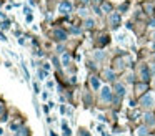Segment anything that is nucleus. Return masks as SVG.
<instances>
[{
    "mask_svg": "<svg viewBox=\"0 0 155 136\" xmlns=\"http://www.w3.org/2000/svg\"><path fill=\"white\" fill-rule=\"evenodd\" d=\"M140 106H142L143 109L153 108V106H155V93H153V91L145 93V95L140 98Z\"/></svg>",
    "mask_w": 155,
    "mask_h": 136,
    "instance_id": "f257e3e1",
    "label": "nucleus"
},
{
    "mask_svg": "<svg viewBox=\"0 0 155 136\" xmlns=\"http://www.w3.org/2000/svg\"><path fill=\"white\" fill-rule=\"evenodd\" d=\"M57 10L62 13V15H70V13L74 12V5H72L70 0H62V2L58 3Z\"/></svg>",
    "mask_w": 155,
    "mask_h": 136,
    "instance_id": "f03ea898",
    "label": "nucleus"
},
{
    "mask_svg": "<svg viewBox=\"0 0 155 136\" xmlns=\"http://www.w3.org/2000/svg\"><path fill=\"white\" fill-rule=\"evenodd\" d=\"M100 100L104 103H110L114 100V90L110 86H102L100 88Z\"/></svg>",
    "mask_w": 155,
    "mask_h": 136,
    "instance_id": "7ed1b4c3",
    "label": "nucleus"
},
{
    "mask_svg": "<svg viewBox=\"0 0 155 136\" xmlns=\"http://www.w3.org/2000/svg\"><path fill=\"white\" fill-rule=\"evenodd\" d=\"M108 23H110V28H118L120 27V23H122V17H120V13H117V12H112V13H108Z\"/></svg>",
    "mask_w": 155,
    "mask_h": 136,
    "instance_id": "20e7f679",
    "label": "nucleus"
},
{
    "mask_svg": "<svg viewBox=\"0 0 155 136\" xmlns=\"http://www.w3.org/2000/svg\"><path fill=\"white\" fill-rule=\"evenodd\" d=\"M140 78H142V81H145V83L152 78V70L148 68L147 65H142L140 66Z\"/></svg>",
    "mask_w": 155,
    "mask_h": 136,
    "instance_id": "39448f33",
    "label": "nucleus"
},
{
    "mask_svg": "<svg viewBox=\"0 0 155 136\" xmlns=\"http://www.w3.org/2000/svg\"><path fill=\"white\" fill-rule=\"evenodd\" d=\"M67 32L65 30H62V28H55L54 30V38L55 40H58V42H65L67 40Z\"/></svg>",
    "mask_w": 155,
    "mask_h": 136,
    "instance_id": "423d86ee",
    "label": "nucleus"
},
{
    "mask_svg": "<svg viewBox=\"0 0 155 136\" xmlns=\"http://www.w3.org/2000/svg\"><path fill=\"white\" fill-rule=\"evenodd\" d=\"M114 91H115V95H117L118 98H124L125 93H127V90H125V85H124V83H115Z\"/></svg>",
    "mask_w": 155,
    "mask_h": 136,
    "instance_id": "0eeeda50",
    "label": "nucleus"
},
{
    "mask_svg": "<svg viewBox=\"0 0 155 136\" xmlns=\"http://www.w3.org/2000/svg\"><path fill=\"white\" fill-rule=\"evenodd\" d=\"M143 121H145V125H147L148 128H150V126H153V125H155V118H153V115L147 111V113L143 115Z\"/></svg>",
    "mask_w": 155,
    "mask_h": 136,
    "instance_id": "6e6552de",
    "label": "nucleus"
},
{
    "mask_svg": "<svg viewBox=\"0 0 155 136\" xmlns=\"http://www.w3.org/2000/svg\"><path fill=\"white\" fill-rule=\"evenodd\" d=\"M128 36H127V33H118V35H117V42H118V45H122V46H125V45H127V43H128Z\"/></svg>",
    "mask_w": 155,
    "mask_h": 136,
    "instance_id": "1a4fd4ad",
    "label": "nucleus"
},
{
    "mask_svg": "<svg viewBox=\"0 0 155 136\" xmlns=\"http://www.w3.org/2000/svg\"><path fill=\"white\" fill-rule=\"evenodd\" d=\"M90 86L94 88V91H97V90H100V88H102V85H100V80H98L97 76H92V78H90Z\"/></svg>",
    "mask_w": 155,
    "mask_h": 136,
    "instance_id": "9d476101",
    "label": "nucleus"
},
{
    "mask_svg": "<svg viewBox=\"0 0 155 136\" xmlns=\"http://www.w3.org/2000/svg\"><path fill=\"white\" fill-rule=\"evenodd\" d=\"M94 25H95V20L92 18V17H87V18L84 20V27H85V28H94Z\"/></svg>",
    "mask_w": 155,
    "mask_h": 136,
    "instance_id": "9b49d317",
    "label": "nucleus"
},
{
    "mask_svg": "<svg viewBox=\"0 0 155 136\" xmlns=\"http://www.w3.org/2000/svg\"><path fill=\"white\" fill-rule=\"evenodd\" d=\"M147 134H148V126L147 125L140 126V128L137 129V136H147Z\"/></svg>",
    "mask_w": 155,
    "mask_h": 136,
    "instance_id": "f8f14e48",
    "label": "nucleus"
},
{
    "mask_svg": "<svg viewBox=\"0 0 155 136\" xmlns=\"http://www.w3.org/2000/svg\"><path fill=\"white\" fill-rule=\"evenodd\" d=\"M70 60H72L70 53H64V55H62V65L68 66V65H70Z\"/></svg>",
    "mask_w": 155,
    "mask_h": 136,
    "instance_id": "ddd939ff",
    "label": "nucleus"
},
{
    "mask_svg": "<svg viewBox=\"0 0 155 136\" xmlns=\"http://www.w3.org/2000/svg\"><path fill=\"white\" fill-rule=\"evenodd\" d=\"M104 76L108 80V81H114V80H115V73L112 71V70H105V71H104Z\"/></svg>",
    "mask_w": 155,
    "mask_h": 136,
    "instance_id": "4468645a",
    "label": "nucleus"
},
{
    "mask_svg": "<svg viewBox=\"0 0 155 136\" xmlns=\"http://www.w3.org/2000/svg\"><path fill=\"white\" fill-rule=\"evenodd\" d=\"M62 129H64V136H70V134H72L70 128H68V125H67L65 121H62Z\"/></svg>",
    "mask_w": 155,
    "mask_h": 136,
    "instance_id": "2eb2a0df",
    "label": "nucleus"
},
{
    "mask_svg": "<svg viewBox=\"0 0 155 136\" xmlns=\"http://www.w3.org/2000/svg\"><path fill=\"white\" fill-rule=\"evenodd\" d=\"M102 12L104 13H112V5L110 3H102Z\"/></svg>",
    "mask_w": 155,
    "mask_h": 136,
    "instance_id": "dca6fc26",
    "label": "nucleus"
},
{
    "mask_svg": "<svg viewBox=\"0 0 155 136\" xmlns=\"http://www.w3.org/2000/svg\"><path fill=\"white\" fill-rule=\"evenodd\" d=\"M78 15H80L82 18H87V17H88V10L82 7V8H78Z\"/></svg>",
    "mask_w": 155,
    "mask_h": 136,
    "instance_id": "f3484780",
    "label": "nucleus"
},
{
    "mask_svg": "<svg viewBox=\"0 0 155 136\" xmlns=\"http://www.w3.org/2000/svg\"><path fill=\"white\" fill-rule=\"evenodd\" d=\"M45 75H47V70H40V68H38V71H37V76H38V78L44 80Z\"/></svg>",
    "mask_w": 155,
    "mask_h": 136,
    "instance_id": "a211bd4d",
    "label": "nucleus"
},
{
    "mask_svg": "<svg viewBox=\"0 0 155 136\" xmlns=\"http://www.w3.org/2000/svg\"><path fill=\"white\" fill-rule=\"evenodd\" d=\"M10 129H12V131H18V129H20V123H12Z\"/></svg>",
    "mask_w": 155,
    "mask_h": 136,
    "instance_id": "6ab92c4d",
    "label": "nucleus"
},
{
    "mask_svg": "<svg viewBox=\"0 0 155 136\" xmlns=\"http://www.w3.org/2000/svg\"><path fill=\"white\" fill-rule=\"evenodd\" d=\"M70 32H72V33H74V35H78V33H80V32H82V30H80V28H78V27H70Z\"/></svg>",
    "mask_w": 155,
    "mask_h": 136,
    "instance_id": "aec40b11",
    "label": "nucleus"
},
{
    "mask_svg": "<svg viewBox=\"0 0 155 136\" xmlns=\"http://www.w3.org/2000/svg\"><path fill=\"white\" fill-rule=\"evenodd\" d=\"M94 56H95V60H102V58H104V53H102V52H95Z\"/></svg>",
    "mask_w": 155,
    "mask_h": 136,
    "instance_id": "412c9836",
    "label": "nucleus"
},
{
    "mask_svg": "<svg viewBox=\"0 0 155 136\" xmlns=\"http://www.w3.org/2000/svg\"><path fill=\"white\" fill-rule=\"evenodd\" d=\"M24 12H25V15H32V13H34V12H32V8H30V7H27V5L24 7Z\"/></svg>",
    "mask_w": 155,
    "mask_h": 136,
    "instance_id": "4be33fe9",
    "label": "nucleus"
},
{
    "mask_svg": "<svg viewBox=\"0 0 155 136\" xmlns=\"http://www.w3.org/2000/svg\"><path fill=\"white\" fill-rule=\"evenodd\" d=\"M0 27H2V30H7L8 27H10V22H8V20H5V22L2 23V25H0Z\"/></svg>",
    "mask_w": 155,
    "mask_h": 136,
    "instance_id": "5701e85b",
    "label": "nucleus"
},
{
    "mask_svg": "<svg viewBox=\"0 0 155 136\" xmlns=\"http://www.w3.org/2000/svg\"><path fill=\"white\" fill-rule=\"evenodd\" d=\"M78 136H90V133H88L87 129H80V133H78Z\"/></svg>",
    "mask_w": 155,
    "mask_h": 136,
    "instance_id": "b1692460",
    "label": "nucleus"
},
{
    "mask_svg": "<svg viewBox=\"0 0 155 136\" xmlns=\"http://www.w3.org/2000/svg\"><path fill=\"white\" fill-rule=\"evenodd\" d=\"M127 81H134V75H132V73H128V75H127Z\"/></svg>",
    "mask_w": 155,
    "mask_h": 136,
    "instance_id": "393cba45",
    "label": "nucleus"
},
{
    "mask_svg": "<svg viewBox=\"0 0 155 136\" xmlns=\"http://www.w3.org/2000/svg\"><path fill=\"white\" fill-rule=\"evenodd\" d=\"M145 88H147V85H145V83H143V85H138V86H137L138 91H142V90H145Z\"/></svg>",
    "mask_w": 155,
    "mask_h": 136,
    "instance_id": "a878e982",
    "label": "nucleus"
},
{
    "mask_svg": "<svg viewBox=\"0 0 155 136\" xmlns=\"http://www.w3.org/2000/svg\"><path fill=\"white\" fill-rule=\"evenodd\" d=\"M127 8H128V3H124V5L120 7V10H122V12H124V10H127Z\"/></svg>",
    "mask_w": 155,
    "mask_h": 136,
    "instance_id": "bb28decb",
    "label": "nucleus"
},
{
    "mask_svg": "<svg viewBox=\"0 0 155 136\" xmlns=\"http://www.w3.org/2000/svg\"><path fill=\"white\" fill-rule=\"evenodd\" d=\"M0 40H2V42H7V36H5L4 33H0Z\"/></svg>",
    "mask_w": 155,
    "mask_h": 136,
    "instance_id": "cd10ccee",
    "label": "nucleus"
},
{
    "mask_svg": "<svg viewBox=\"0 0 155 136\" xmlns=\"http://www.w3.org/2000/svg\"><path fill=\"white\" fill-rule=\"evenodd\" d=\"M57 52H58V53L64 52V45H58V46H57Z\"/></svg>",
    "mask_w": 155,
    "mask_h": 136,
    "instance_id": "c85d7f7f",
    "label": "nucleus"
},
{
    "mask_svg": "<svg viewBox=\"0 0 155 136\" xmlns=\"http://www.w3.org/2000/svg\"><path fill=\"white\" fill-rule=\"evenodd\" d=\"M47 88H54V81H47Z\"/></svg>",
    "mask_w": 155,
    "mask_h": 136,
    "instance_id": "c756f323",
    "label": "nucleus"
},
{
    "mask_svg": "<svg viewBox=\"0 0 155 136\" xmlns=\"http://www.w3.org/2000/svg\"><path fill=\"white\" fill-rule=\"evenodd\" d=\"M2 113H4V103L0 101V115H2Z\"/></svg>",
    "mask_w": 155,
    "mask_h": 136,
    "instance_id": "7c9ffc66",
    "label": "nucleus"
},
{
    "mask_svg": "<svg viewBox=\"0 0 155 136\" xmlns=\"http://www.w3.org/2000/svg\"><path fill=\"white\" fill-rule=\"evenodd\" d=\"M25 18H27V22H28V23L32 22V15H25Z\"/></svg>",
    "mask_w": 155,
    "mask_h": 136,
    "instance_id": "2f4dec72",
    "label": "nucleus"
},
{
    "mask_svg": "<svg viewBox=\"0 0 155 136\" xmlns=\"http://www.w3.org/2000/svg\"><path fill=\"white\" fill-rule=\"evenodd\" d=\"M44 70H47V71H48V70H50V65H48V63H45V65H44Z\"/></svg>",
    "mask_w": 155,
    "mask_h": 136,
    "instance_id": "473e14b6",
    "label": "nucleus"
},
{
    "mask_svg": "<svg viewBox=\"0 0 155 136\" xmlns=\"http://www.w3.org/2000/svg\"><path fill=\"white\" fill-rule=\"evenodd\" d=\"M150 27H152V28H155V20H152V22H150Z\"/></svg>",
    "mask_w": 155,
    "mask_h": 136,
    "instance_id": "72a5a7b5",
    "label": "nucleus"
},
{
    "mask_svg": "<svg viewBox=\"0 0 155 136\" xmlns=\"http://www.w3.org/2000/svg\"><path fill=\"white\" fill-rule=\"evenodd\" d=\"M80 2H82V3H88L90 0H80Z\"/></svg>",
    "mask_w": 155,
    "mask_h": 136,
    "instance_id": "f704fd0d",
    "label": "nucleus"
},
{
    "mask_svg": "<svg viewBox=\"0 0 155 136\" xmlns=\"http://www.w3.org/2000/svg\"><path fill=\"white\" fill-rule=\"evenodd\" d=\"M50 136H58V134H55V133H54V131H50Z\"/></svg>",
    "mask_w": 155,
    "mask_h": 136,
    "instance_id": "c9c22d12",
    "label": "nucleus"
},
{
    "mask_svg": "<svg viewBox=\"0 0 155 136\" xmlns=\"http://www.w3.org/2000/svg\"><path fill=\"white\" fill-rule=\"evenodd\" d=\"M2 134H4V129H2V128H0V136H2Z\"/></svg>",
    "mask_w": 155,
    "mask_h": 136,
    "instance_id": "e433bc0d",
    "label": "nucleus"
},
{
    "mask_svg": "<svg viewBox=\"0 0 155 136\" xmlns=\"http://www.w3.org/2000/svg\"><path fill=\"white\" fill-rule=\"evenodd\" d=\"M94 2H95V3H100V0H94Z\"/></svg>",
    "mask_w": 155,
    "mask_h": 136,
    "instance_id": "4c0bfd02",
    "label": "nucleus"
},
{
    "mask_svg": "<svg viewBox=\"0 0 155 136\" xmlns=\"http://www.w3.org/2000/svg\"><path fill=\"white\" fill-rule=\"evenodd\" d=\"M153 58H155V56H153Z\"/></svg>",
    "mask_w": 155,
    "mask_h": 136,
    "instance_id": "58836bf2",
    "label": "nucleus"
}]
</instances>
